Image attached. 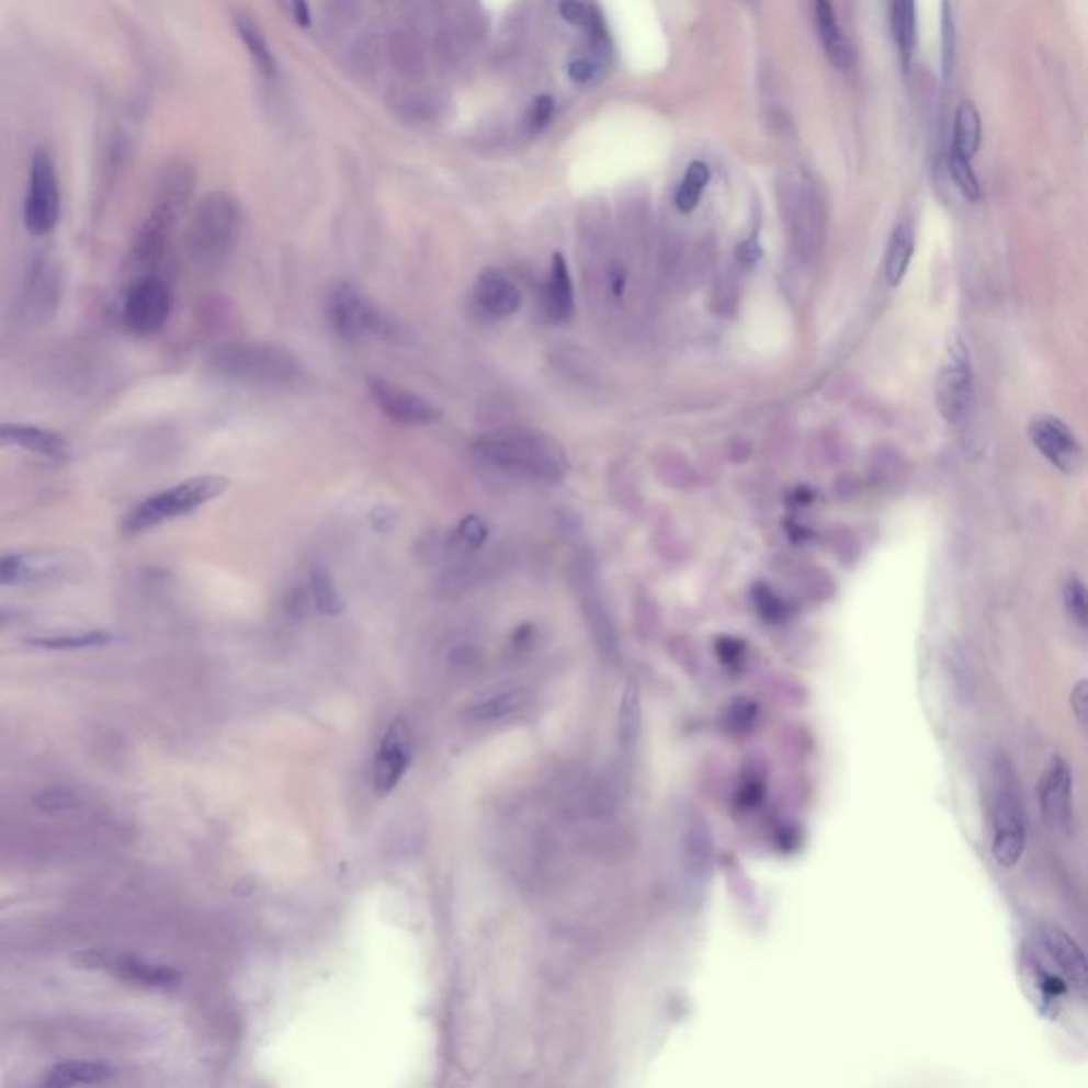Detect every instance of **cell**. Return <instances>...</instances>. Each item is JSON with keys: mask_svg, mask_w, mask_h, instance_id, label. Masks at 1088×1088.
<instances>
[{"mask_svg": "<svg viewBox=\"0 0 1088 1088\" xmlns=\"http://www.w3.org/2000/svg\"><path fill=\"white\" fill-rule=\"evenodd\" d=\"M475 453L496 471L528 480L557 483L570 468L562 442L528 428H505L483 434L476 441Z\"/></svg>", "mask_w": 1088, "mask_h": 1088, "instance_id": "6da1fadb", "label": "cell"}, {"mask_svg": "<svg viewBox=\"0 0 1088 1088\" xmlns=\"http://www.w3.org/2000/svg\"><path fill=\"white\" fill-rule=\"evenodd\" d=\"M1027 952V970L1042 1006L1054 1010L1063 995L1087 997L1085 952L1063 929L1053 925L1042 927Z\"/></svg>", "mask_w": 1088, "mask_h": 1088, "instance_id": "7a4b0ae2", "label": "cell"}, {"mask_svg": "<svg viewBox=\"0 0 1088 1088\" xmlns=\"http://www.w3.org/2000/svg\"><path fill=\"white\" fill-rule=\"evenodd\" d=\"M208 369L217 378L253 387H294L303 381V364L285 347L271 342H233L219 347Z\"/></svg>", "mask_w": 1088, "mask_h": 1088, "instance_id": "3957f363", "label": "cell"}, {"mask_svg": "<svg viewBox=\"0 0 1088 1088\" xmlns=\"http://www.w3.org/2000/svg\"><path fill=\"white\" fill-rule=\"evenodd\" d=\"M230 480L219 475L192 476L188 480H181L174 487L158 491L136 505L122 521V534L140 536L179 517L192 514L194 510L226 494Z\"/></svg>", "mask_w": 1088, "mask_h": 1088, "instance_id": "277c9868", "label": "cell"}, {"mask_svg": "<svg viewBox=\"0 0 1088 1088\" xmlns=\"http://www.w3.org/2000/svg\"><path fill=\"white\" fill-rule=\"evenodd\" d=\"M990 852L1001 868H1015L1027 847V815L1019 779L1001 757L990 772Z\"/></svg>", "mask_w": 1088, "mask_h": 1088, "instance_id": "5b68a950", "label": "cell"}, {"mask_svg": "<svg viewBox=\"0 0 1088 1088\" xmlns=\"http://www.w3.org/2000/svg\"><path fill=\"white\" fill-rule=\"evenodd\" d=\"M240 233V206L228 192H213L199 204L188 247L201 267H219L228 260Z\"/></svg>", "mask_w": 1088, "mask_h": 1088, "instance_id": "8992f818", "label": "cell"}, {"mask_svg": "<svg viewBox=\"0 0 1088 1088\" xmlns=\"http://www.w3.org/2000/svg\"><path fill=\"white\" fill-rule=\"evenodd\" d=\"M326 315L332 330L347 340L362 339L366 335L389 337L396 332L392 319L351 283H337L326 298Z\"/></svg>", "mask_w": 1088, "mask_h": 1088, "instance_id": "52a82bcc", "label": "cell"}, {"mask_svg": "<svg viewBox=\"0 0 1088 1088\" xmlns=\"http://www.w3.org/2000/svg\"><path fill=\"white\" fill-rule=\"evenodd\" d=\"M60 222V183L52 154L38 147L31 160L24 201V226L33 237H47Z\"/></svg>", "mask_w": 1088, "mask_h": 1088, "instance_id": "ba28073f", "label": "cell"}, {"mask_svg": "<svg viewBox=\"0 0 1088 1088\" xmlns=\"http://www.w3.org/2000/svg\"><path fill=\"white\" fill-rule=\"evenodd\" d=\"M194 190H196L194 167L183 158L169 160L156 179L151 211L145 226L170 235V230L177 226V222L185 215L188 206L192 203Z\"/></svg>", "mask_w": 1088, "mask_h": 1088, "instance_id": "9c48e42d", "label": "cell"}, {"mask_svg": "<svg viewBox=\"0 0 1088 1088\" xmlns=\"http://www.w3.org/2000/svg\"><path fill=\"white\" fill-rule=\"evenodd\" d=\"M972 360L961 335H951L936 381V403L949 423L963 421L974 394Z\"/></svg>", "mask_w": 1088, "mask_h": 1088, "instance_id": "30bf717a", "label": "cell"}, {"mask_svg": "<svg viewBox=\"0 0 1088 1088\" xmlns=\"http://www.w3.org/2000/svg\"><path fill=\"white\" fill-rule=\"evenodd\" d=\"M172 310V292L169 283L156 274H143L128 287L122 306V319L135 337L158 335Z\"/></svg>", "mask_w": 1088, "mask_h": 1088, "instance_id": "8fae6325", "label": "cell"}, {"mask_svg": "<svg viewBox=\"0 0 1088 1088\" xmlns=\"http://www.w3.org/2000/svg\"><path fill=\"white\" fill-rule=\"evenodd\" d=\"M83 557L68 548H33L0 557V585H38L67 578Z\"/></svg>", "mask_w": 1088, "mask_h": 1088, "instance_id": "7c38bea8", "label": "cell"}, {"mask_svg": "<svg viewBox=\"0 0 1088 1088\" xmlns=\"http://www.w3.org/2000/svg\"><path fill=\"white\" fill-rule=\"evenodd\" d=\"M713 876V836L702 815L689 816L682 836V879L689 891V902L702 899Z\"/></svg>", "mask_w": 1088, "mask_h": 1088, "instance_id": "4fadbf2b", "label": "cell"}, {"mask_svg": "<svg viewBox=\"0 0 1088 1088\" xmlns=\"http://www.w3.org/2000/svg\"><path fill=\"white\" fill-rule=\"evenodd\" d=\"M371 394L378 408L396 423L403 426H434L442 419V410L432 405L428 398L398 387L385 378H371L369 381Z\"/></svg>", "mask_w": 1088, "mask_h": 1088, "instance_id": "5bb4252c", "label": "cell"}, {"mask_svg": "<svg viewBox=\"0 0 1088 1088\" xmlns=\"http://www.w3.org/2000/svg\"><path fill=\"white\" fill-rule=\"evenodd\" d=\"M1033 446L1053 464L1056 471L1074 475L1083 466V449L1074 432L1053 415H1040L1029 423Z\"/></svg>", "mask_w": 1088, "mask_h": 1088, "instance_id": "9a60e30c", "label": "cell"}, {"mask_svg": "<svg viewBox=\"0 0 1088 1088\" xmlns=\"http://www.w3.org/2000/svg\"><path fill=\"white\" fill-rule=\"evenodd\" d=\"M1042 816L1053 831L1069 834L1074 820V774L1069 763L1054 755L1040 782Z\"/></svg>", "mask_w": 1088, "mask_h": 1088, "instance_id": "2e32d148", "label": "cell"}, {"mask_svg": "<svg viewBox=\"0 0 1088 1088\" xmlns=\"http://www.w3.org/2000/svg\"><path fill=\"white\" fill-rule=\"evenodd\" d=\"M63 296V272L52 258H38L22 294V317L29 324L49 319Z\"/></svg>", "mask_w": 1088, "mask_h": 1088, "instance_id": "e0dca14e", "label": "cell"}, {"mask_svg": "<svg viewBox=\"0 0 1088 1088\" xmlns=\"http://www.w3.org/2000/svg\"><path fill=\"white\" fill-rule=\"evenodd\" d=\"M408 763H410V738H408L407 723L405 718H396L387 727L374 759L376 793L381 795L389 793L405 777Z\"/></svg>", "mask_w": 1088, "mask_h": 1088, "instance_id": "ac0fdd59", "label": "cell"}, {"mask_svg": "<svg viewBox=\"0 0 1088 1088\" xmlns=\"http://www.w3.org/2000/svg\"><path fill=\"white\" fill-rule=\"evenodd\" d=\"M387 109L407 126H432L446 115V101L432 90H423L417 83L396 88L387 94Z\"/></svg>", "mask_w": 1088, "mask_h": 1088, "instance_id": "d6986e66", "label": "cell"}, {"mask_svg": "<svg viewBox=\"0 0 1088 1088\" xmlns=\"http://www.w3.org/2000/svg\"><path fill=\"white\" fill-rule=\"evenodd\" d=\"M473 301L483 317L507 319L521 308V292L505 272L485 269L476 276Z\"/></svg>", "mask_w": 1088, "mask_h": 1088, "instance_id": "ffe728a7", "label": "cell"}, {"mask_svg": "<svg viewBox=\"0 0 1088 1088\" xmlns=\"http://www.w3.org/2000/svg\"><path fill=\"white\" fill-rule=\"evenodd\" d=\"M383 45L385 60L405 81L421 83L428 77V54L423 41L417 34L410 33L408 29H396L383 36Z\"/></svg>", "mask_w": 1088, "mask_h": 1088, "instance_id": "44dd1931", "label": "cell"}, {"mask_svg": "<svg viewBox=\"0 0 1088 1088\" xmlns=\"http://www.w3.org/2000/svg\"><path fill=\"white\" fill-rule=\"evenodd\" d=\"M24 449L45 460H65L68 442L52 430L29 426V423H0V449Z\"/></svg>", "mask_w": 1088, "mask_h": 1088, "instance_id": "7402d4cb", "label": "cell"}, {"mask_svg": "<svg viewBox=\"0 0 1088 1088\" xmlns=\"http://www.w3.org/2000/svg\"><path fill=\"white\" fill-rule=\"evenodd\" d=\"M541 305L544 317L551 324H564L575 313V285L562 253H555L551 260V271L544 281Z\"/></svg>", "mask_w": 1088, "mask_h": 1088, "instance_id": "603a6c76", "label": "cell"}, {"mask_svg": "<svg viewBox=\"0 0 1088 1088\" xmlns=\"http://www.w3.org/2000/svg\"><path fill=\"white\" fill-rule=\"evenodd\" d=\"M813 15L827 60L840 70L849 68L852 65V47L838 22L831 0H813Z\"/></svg>", "mask_w": 1088, "mask_h": 1088, "instance_id": "cb8c5ba5", "label": "cell"}, {"mask_svg": "<svg viewBox=\"0 0 1088 1088\" xmlns=\"http://www.w3.org/2000/svg\"><path fill=\"white\" fill-rule=\"evenodd\" d=\"M385 63L383 36L374 29H366L353 36L344 54V67L360 83H371Z\"/></svg>", "mask_w": 1088, "mask_h": 1088, "instance_id": "d4e9b609", "label": "cell"}, {"mask_svg": "<svg viewBox=\"0 0 1088 1088\" xmlns=\"http://www.w3.org/2000/svg\"><path fill=\"white\" fill-rule=\"evenodd\" d=\"M109 972H113L117 978L131 985L149 986V988H174L181 983L177 970L167 965H151L140 956L128 952H115Z\"/></svg>", "mask_w": 1088, "mask_h": 1088, "instance_id": "484cf974", "label": "cell"}, {"mask_svg": "<svg viewBox=\"0 0 1088 1088\" xmlns=\"http://www.w3.org/2000/svg\"><path fill=\"white\" fill-rule=\"evenodd\" d=\"M113 1078V1067L101 1061H65L58 1063L45 1078V1087L67 1088L75 1085H102Z\"/></svg>", "mask_w": 1088, "mask_h": 1088, "instance_id": "4316f807", "label": "cell"}, {"mask_svg": "<svg viewBox=\"0 0 1088 1088\" xmlns=\"http://www.w3.org/2000/svg\"><path fill=\"white\" fill-rule=\"evenodd\" d=\"M891 29L899 52L902 68L908 70L917 47V0H893Z\"/></svg>", "mask_w": 1088, "mask_h": 1088, "instance_id": "83f0119b", "label": "cell"}, {"mask_svg": "<svg viewBox=\"0 0 1088 1088\" xmlns=\"http://www.w3.org/2000/svg\"><path fill=\"white\" fill-rule=\"evenodd\" d=\"M235 26H237L238 36H240L242 45L247 47L253 65L264 77H274L276 75V60L272 56L271 45H269V38L262 31V26L249 13H237Z\"/></svg>", "mask_w": 1088, "mask_h": 1088, "instance_id": "f1b7e54d", "label": "cell"}, {"mask_svg": "<svg viewBox=\"0 0 1088 1088\" xmlns=\"http://www.w3.org/2000/svg\"><path fill=\"white\" fill-rule=\"evenodd\" d=\"M915 253V230L910 222H902L888 240L886 260H884V279L888 285H897L908 271V264Z\"/></svg>", "mask_w": 1088, "mask_h": 1088, "instance_id": "f546056e", "label": "cell"}, {"mask_svg": "<svg viewBox=\"0 0 1088 1088\" xmlns=\"http://www.w3.org/2000/svg\"><path fill=\"white\" fill-rule=\"evenodd\" d=\"M983 140V124H981V113L970 101L961 102L954 115V133H952V149L959 151L963 158L972 160Z\"/></svg>", "mask_w": 1088, "mask_h": 1088, "instance_id": "4dcf8cb0", "label": "cell"}, {"mask_svg": "<svg viewBox=\"0 0 1088 1088\" xmlns=\"http://www.w3.org/2000/svg\"><path fill=\"white\" fill-rule=\"evenodd\" d=\"M364 13V0H319V18L324 33L342 36L351 33Z\"/></svg>", "mask_w": 1088, "mask_h": 1088, "instance_id": "1f68e13d", "label": "cell"}, {"mask_svg": "<svg viewBox=\"0 0 1088 1088\" xmlns=\"http://www.w3.org/2000/svg\"><path fill=\"white\" fill-rule=\"evenodd\" d=\"M29 645L45 650H79V648H97L113 643V636L102 630L77 632V634H58V636H36L29 638Z\"/></svg>", "mask_w": 1088, "mask_h": 1088, "instance_id": "d6a6232c", "label": "cell"}, {"mask_svg": "<svg viewBox=\"0 0 1088 1088\" xmlns=\"http://www.w3.org/2000/svg\"><path fill=\"white\" fill-rule=\"evenodd\" d=\"M709 181H711V169H709V165H704L700 160L691 162L689 169L684 172L682 183H680L677 199H675L679 211L691 213L698 206V203L702 201V194H704Z\"/></svg>", "mask_w": 1088, "mask_h": 1088, "instance_id": "836d02e7", "label": "cell"}, {"mask_svg": "<svg viewBox=\"0 0 1088 1088\" xmlns=\"http://www.w3.org/2000/svg\"><path fill=\"white\" fill-rule=\"evenodd\" d=\"M621 738L625 745H634L641 729V689L636 682H630L623 691L621 700V716H619Z\"/></svg>", "mask_w": 1088, "mask_h": 1088, "instance_id": "e575fe53", "label": "cell"}, {"mask_svg": "<svg viewBox=\"0 0 1088 1088\" xmlns=\"http://www.w3.org/2000/svg\"><path fill=\"white\" fill-rule=\"evenodd\" d=\"M310 589L317 609L326 614H339L342 611V600L332 582L330 575L324 568H315L310 573Z\"/></svg>", "mask_w": 1088, "mask_h": 1088, "instance_id": "d590c367", "label": "cell"}, {"mask_svg": "<svg viewBox=\"0 0 1088 1088\" xmlns=\"http://www.w3.org/2000/svg\"><path fill=\"white\" fill-rule=\"evenodd\" d=\"M951 174L956 183V188L963 192L965 199L970 201H978L981 199V181L976 177V172L972 169V160L963 158L959 151H954L951 147Z\"/></svg>", "mask_w": 1088, "mask_h": 1088, "instance_id": "8d00e7d4", "label": "cell"}, {"mask_svg": "<svg viewBox=\"0 0 1088 1088\" xmlns=\"http://www.w3.org/2000/svg\"><path fill=\"white\" fill-rule=\"evenodd\" d=\"M559 15L573 24V26H578V29H585L589 33L600 34L602 33V22L600 18L596 15V11H591L585 2L580 0H562L559 2Z\"/></svg>", "mask_w": 1088, "mask_h": 1088, "instance_id": "74e56055", "label": "cell"}, {"mask_svg": "<svg viewBox=\"0 0 1088 1088\" xmlns=\"http://www.w3.org/2000/svg\"><path fill=\"white\" fill-rule=\"evenodd\" d=\"M34 806L47 815L67 813V811H75L79 806V797L70 791H65V789H47L34 797Z\"/></svg>", "mask_w": 1088, "mask_h": 1088, "instance_id": "f35d334b", "label": "cell"}, {"mask_svg": "<svg viewBox=\"0 0 1088 1088\" xmlns=\"http://www.w3.org/2000/svg\"><path fill=\"white\" fill-rule=\"evenodd\" d=\"M1063 602L1067 614L1085 630L1087 627V591L1078 578H1069L1063 591Z\"/></svg>", "mask_w": 1088, "mask_h": 1088, "instance_id": "ab89813d", "label": "cell"}, {"mask_svg": "<svg viewBox=\"0 0 1088 1088\" xmlns=\"http://www.w3.org/2000/svg\"><path fill=\"white\" fill-rule=\"evenodd\" d=\"M954 65V22H952L951 0H942V72L951 79Z\"/></svg>", "mask_w": 1088, "mask_h": 1088, "instance_id": "60d3db41", "label": "cell"}, {"mask_svg": "<svg viewBox=\"0 0 1088 1088\" xmlns=\"http://www.w3.org/2000/svg\"><path fill=\"white\" fill-rule=\"evenodd\" d=\"M553 113H555V101H553V97H548V94L539 97L536 101L532 102V106L525 113V128L532 135L541 133L544 126L553 120Z\"/></svg>", "mask_w": 1088, "mask_h": 1088, "instance_id": "b9f144b4", "label": "cell"}, {"mask_svg": "<svg viewBox=\"0 0 1088 1088\" xmlns=\"http://www.w3.org/2000/svg\"><path fill=\"white\" fill-rule=\"evenodd\" d=\"M115 959V951H109V949H88V951H77L72 954V965L77 970H90V972H97V970H106L111 967Z\"/></svg>", "mask_w": 1088, "mask_h": 1088, "instance_id": "7bdbcfd3", "label": "cell"}, {"mask_svg": "<svg viewBox=\"0 0 1088 1088\" xmlns=\"http://www.w3.org/2000/svg\"><path fill=\"white\" fill-rule=\"evenodd\" d=\"M457 536L464 546L468 548H480L485 541H487V523L476 517V514H471L466 517L460 528H457Z\"/></svg>", "mask_w": 1088, "mask_h": 1088, "instance_id": "ee69618b", "label": "cell"}, {"mask_svg": "<svg viewBox=\"0 0 1088 1088\" xmlns=\"http://www.w3.org/2000/svg\"><path fill=\"white\" fill-rule=\"evenodd\" d=\"M1069 698H1072V700H1069V702H1072V711L1076 714V718L1080 721V725L1085 727V725H1087L1088 711L1087 680H1080V682L1074 687V691H1072V695H1069Z\"/></svg>", "mask_w": 1088, "mask_h": 1088, "instance_id": "f6af8a7d", "label": "cell"}, {"mask_svg": "<svg viewBox=\"0 0 1088 1088\" xmlns=\"http://www.w3.org/2000/svg\"><path fill=\"white\" fill-rule=\"evenodd\" d=\"M755 598H757V607H759V611H761L763 616H768V619H777V616H781V600H779V598H777L770 589L759 587Z\"/></svg>", "mask_w": 1088, "mask_h": 1088, "instance_id": "bcb514c9", "label": "cell"}, {"mask_svg": "<svg viewBox=\"0 0 1088 1088\" xmlns=\"http://www.w3.org/2000/svg\"><path fill=\"white\" fill-rule=\"evenodd\" d=\"M596 70H598V68H596V65H593L591 60H587V58H578L575 63H570V67H568V77H570V81H575L577 86H587V83H591V81H593Z\"/></svg>", "mask_w": 1088, "mask_h": 1088, "instance_id": "7dc6e473", "label": "cell"}, {"mask_svg": "<svg viewBox=\"0 0 1088 1088\" xmlns=\"http://www.w3.org/2000/svg\"><path fill=\"white\" fill-rule=\"evenodd\" d=\"M290 4H292L294 20L305 29L310 26V2L308 0H290Z\"/></svg>", "mask_w": 1088, "mask_h": 1088, "instance_id": "c3c4849f", "label": "cell"}, {"mask_svg": "<svg viewBox=\"0 0 1088 1088\" xmlns=\"http://www.w3.org/2000/svg\"><path fill=\"white\" fill-rule=\"evenodd\" d=\"M18 619H20V611H13V609H4V607H0V627L11 625V623H13V621H18Z\"/></svg>", "mask_w": 1088, "mask_h": 1088, "instance_id": "681fc988", "label": "cell"}]
</instances>
